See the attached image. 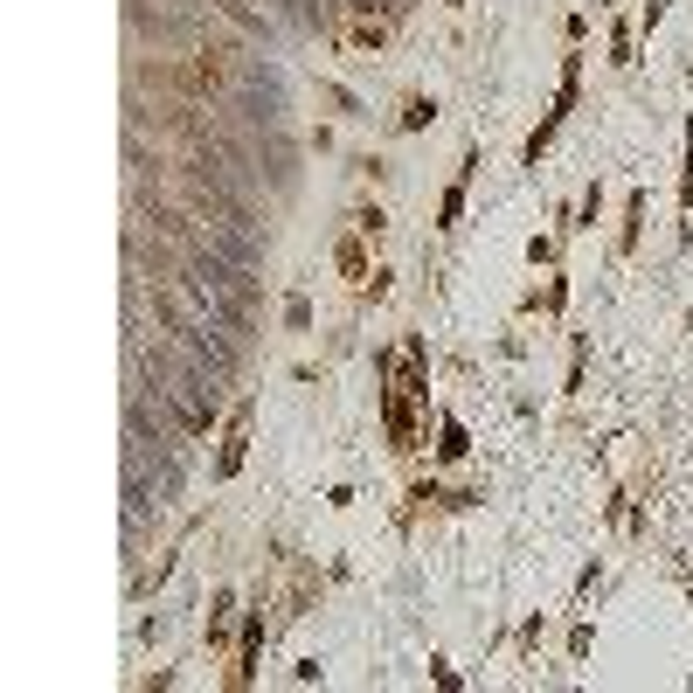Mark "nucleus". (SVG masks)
Instances as JSON below:
<instances>
[{
    "instance_id": "1",
    "label": "nucleus",
    "mask_w": 693,
    "mask_h": 693,
    "mask_svg": "<svg viewBox=\"0 0 693 693\" xmlns=\"http://www.w3.org/2000/svg\"><path fill=\"white\" fill-rule=\"evenodd\" d=\"M354 8H381V0H354Z\"/></svg>"
}]
</instances>
